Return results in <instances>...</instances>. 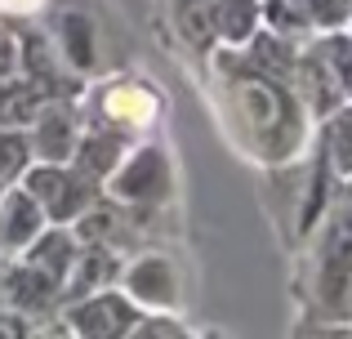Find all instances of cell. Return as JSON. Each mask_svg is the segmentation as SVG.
Here are the masks:
<instances>
[{
  "mask_svg": "<svg viewBox=\"0 0 352 339\" xmlns=\"http://www.w3.org/2000/svg\"><path fill=\"white\" fill-rule=\"evenodd\" d=\"M201 76H206L214 121L223 139L236 148V157L267 170L308 152L317 121L285 80L267 76L263 67H254L241 50H228V45H214L201 58Z\"/></svg>",
  "mask_w": 352,
  "mask_h": 339,
  "instance_id": "1",
  "label": "cell"
},
{
  "mask_svg": "<svg viewBox=\"0 0 352 339\" xmlns=\"http://www.w3.org/2000/svg\"><path fill=\"white\" fill-rule=\"evenodd\" d=\"M290 254V335H352V201L344 192Z\"/></svg>",
  "mask_w": 352,
  "mask_h": 339,
  "instance_id": "2",
  "label": "cell"
},
{
  "mask_svg": "<svg viewBox=\"0 0 352 339\" xmlns=\"http://www.w3.org/2000/svg\"><path fill=\"white\" fill-rule=\"evenodd\" d=\"M174 192H179V170H174V152L165 139H143L129 143V152L120 157V166L107 174L103 197L125 206L129 215L143 223V219H156L174 206Z\"/></svg>",
  "mask_w": 352,
  "mask_h": 339,
  "instance_id": "3",
  "label": "cell"
},
{
  "mask_svg": "<svg viewBox=\"0 0 352 339\" xmlns=\"http://www.w3.org/2000/svg\"><path fill=\"white\" fill-rule=\"evenodd\" d=\"M80 121L107 125V130L125 134V139H143L161 125L165 116V94L147 76L120 72V76H94L80 89Z\"/></svg>",
  "mask_w": 352,
  "mask_h": 339,
  "instance_id": "4",
  "label": "cell"
},
{
  "mask_svg": "<svg viewBox=\"0 0 352 339\" xmlns=\"http://www.w3.org/2000/svg\"><path fill=\"white\" fill-rule=\"evenodd\" d=\"M98 0H45V36L54 41L63 67L76 80H94L103 67V32H98Z\"/></svg>",
  "mask_w": 352,
  "mask_h": 339,
  "instance_id": "5",
  "label": "cell"
},
{
  "mask_svg": "<svg viewBox=\"0 0 352 339\" xmlns=\"http://www.w3.org/2000/svg\"><path fill=\"white\" fill-rule=\"evenodd\" d=\"M18 183L32 192V201L45 210V219H50V223H63V228H72L98 197H103V183L80 174L72 161H32Z\"/></svg>",
  "mask_w": 352,
  "mask_h": 339,
  "instance_id": "6",
  "label": "cell"
},
{
  "mask_svg": "<svg viewBox=\"0 0 352 339\" xmlns=\"http://www.w3.org/2000/svg\"><path fill=\"white\" fill-rule=\"evenodd\" d=\"M116 286L138 304V313H179L183 308V268L174 250H147L125 259Z\"/></svg>",
  "mask_w": 352,
  "mask_h": 339,
  "instance_id": "7",
  "label": "cell"
},
{
  "mask_svg": "<svg viewBox=\"0 0 352 339\" xmlns=\"http://www.w3.org/2000/svg\"><path fill=\"white\" fill-rule=\"evenodd\" d=\"M138 304L125 295L120 286H107V290H94V295H80L72 304L58 308V322L67 335H80V339H120L138 326Z\"/></svg>",
  "mask_w": 352,
  "mask_h": 339,
  "instance_id": "8",
  "label": "cell"
},
{
  "mask_svg": "<svg viewBox=\"0 0 352 339\" xmlns=\"http://www.w3.org/2000/svg\"><path fill=\"white\" fill-rule=\"evenodd\" d=\"M80 98L76 94H54L36 107L27 121V148L32 161H72V148L80 139Z\"/></svg>",
  "mask_w": 352,
  "mask_h": 339,
  "instance_id": "9",
  "label": "cell"
},
{
  "mask_svg": "<svg viewBox=\"0 0 352 339\" xmlns=\"http://www.w3.org/2000/svg\"><path fill=\"white\" fill-rule=\"evenodd\" d=\"M156 14H161V27L170 36V50L179 45L192 63H201L210 50L219 45L214 36V0H156Z\"/></svg>",
  "mask_w": 352,
  "mask_h": 339,
  "instance_id": "10",
  "label": "cell"
},
{
  "mask_svg": "<svg viewBox=\"0 0 352 339\" xmlns=\"http://www.w3.org/2000/svg\"><path fill=\"white\" fill-rule=\"evenodd\" d=\"M50 223L45 210L32 201V192L23 183H9L0 192V259H14L41 237V228Z\"/></svg>",
  "mask_w": 352,
  "mask_h": 339,
  "instance_id": "11",
  "label": "cell"
},
{
  "mask_svg": "<svg viewBox=\"0 0 352 339\" xmlns=\"http://www.w3.org/2000/svg\"><path fill=\"white\" fill-rule=\"evenodd\" d=\"M120 268H125V254L107 250V245H80L76 263H72L67 281H63V290H58V308L72 304V299H80V295H94V290L116 286Z\"/></svg>",
  "mask_w": 352,
  "mask_h": 339,
  "instance_id": "12",
  "label": "cell"
},
{
  "mask_svg": "<svg viewBox=\"0 0 352 339\" xmlns=\"http://www.w3.org/2000/svg\"><path fill=\"white\" fill-rule=\"evenodd\" d=\"M129 143H134V139L107 130V125H89L85 121V125H80L76 148H72V166H76L80 174H89L94 183H107V174L120 166V157L129 152Z\"/></svg>",
  "mask_w": 352,
  "mask_h": 339,
  "instance_id": "13",
  "label": "cell"
},
{
  "mask_svg": "<svg viewBox=\"0 0 352 339\" xmlns=\"http://www.w3.org/2000/svg\"><path fill=\"white\" fill-rule=\"evenodd\" d=\"M76 254H80V241H76V232H72V228L45 223L41 237H36V241L27 245L23 254H18V259H27L32 268H41L45 277H54V281H58V290H63V281H67V272H72V263H76Z\"/></svg>",
  "mask_w": 352,
  "mask_h": 339,
  "instance_id": "14",
  "label": "cell"
},
{
  "mask_svg": "<svg viewBox=\"0 0 352 339\" xmlns=\"http://www.w3.org/2000/svg\"><path fill=\"white\" fill-rule=\"evenodd\" d=\"M317 148L326 152L330 170L339 174V183L352 179V103H339L335 112H326L317 121Z\"/></svg>",
  "mask_w": 352,
  "mask_h": 339,
  "instance_id": "15",
  "label": "cell"
},
{
  "mask_svg": "<svg viewBox=\"0 0 352 339\" xmlns=\"http://www.w3.org/2000/svg\"><path fill=\"white\" fill-rule=\"evenodd\" d=\"M263 27L258 0H214V36L228 50H245V41Z\"/></svg>",
  "mask_w": 352,
  "mask_h": 339,
  "instance_id": "16",
  "label": "cell"
},
{
  "mask_svg": "<svg viewBox=\"0 0 352 339\" xmlns=\"http://www.w3.org/2000/svg\"><path fill=\"white\" fill-rule=\"evenodd\" d=\"M27 166H32L27 130H9V125H0V183H18Z\"/></svg>",
  "mask_w": 352,
  "mask_h": 339,
  "instance_id": "17",
  "label": "cell"
},
{
  "mask_svg": "<svg viewBox=\"0 0 352 339\" xmlns=\"http://www.w3.org/2000/svg\"><path fill=\"white\" fill-rule=\"evenodd\" d=\"M129 335H134V339H188L192 331L183 326L179 313H143Z\"/></svg>",
  "mask_w": 352,
  "mask_h": 339,
  "instance_id": "18",
  "label": "cell"
},
{
  "mask_svg": "<svg viewBox=\"0 0 352 339\" xmlns=\"http://www.w3.org/2000/svg\"><path fill=\"white\" fill-rule=\"evenodd\" d=\"M303 5H308V18L317 32L348 27V18H352V0H303Z\"/></svg>",
  "mask_w": 352,
  "mask_h": 339,
  "instance_id": "19",
  "label": "cell"
},
{
  "mask_svg": "<svg viewBox=\"0 0 352 339\" xmlns=\"http://www.w3.org/2000/svg\"><path fill=\"white\" fill-rule=\"evenodd\" d=\"M14 72H18V32H9L0 23V80L14 76Z\"/></svg>",
  "mask_w": 352,
  "mask_h": 339,
  "instance_id": "20",
  "label": "cell"
},
{
  "mask_svg": "<svg viewBox=\"0 0 352 339\" xmlns=\"http://www.w3.org/2000/svg\"><path fill=\"white\" fill-rule=\"evenodd\" d=\"M45 0H0V18H36Z\"/></svg>",
  "mask_w": 352,
  "mask_h": 339,
  "instance_id": "21",
  "label": "cell"
},
{
  "mask_svg": "<svg viewBox=\"0 0 352 339\" xmlns=\"http://www.w3.org/2000/svg\"><path fill=\"white\" fill-rule=\"evenodd\" d=\"M339 192H344V197L352 201V179H348V183H339Z\"/></svg>",
  "mask_w": 352,
  "mask_h": 339,
  "instance_id": "22",
  "label": "cell"
},
{
  "mask_svg": "<svg viewBox=\"0 0 352 339\" xmlns=\"http://www.w3.org/2000/svg\"><path fill=\"white\" fill-rule=\"evenodd\" d=\"M348 103H352V76H348Z\"/></svg>",
  "mask_w": 352,
  "mask_h": 339,
  "instance_id": "23",
  "label": "cell"
},
{
  "mask_svg": "<svg viewBox=\"0 0 352 339\" xmlns=\"http://www.w3.org/2000/svg\"><path fill=\"white\" fill-rule=\"evenodd\" d=\"M5 188H9V183H0V192H5Z\"/></svg>",
  "mask_w": 352,
  "mask_h": 339,
  "instance_id": "24",
  "label": "cell"
},
{
  "mask_svg": "<svg viewBox=\"0 0 352 339\" xmlns=\"http://www.w3.org/2000/svg\"><path fill=\"white\" fill-rule=\"evenodd\" d=\"M348 32H352V18H348Z\"/></svg>",
  "mask_w": 352,
  "mask_h": 339,
  "instance_id": "25",
  "label": "cell"
}]
</instances>
